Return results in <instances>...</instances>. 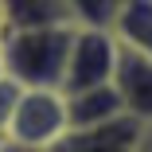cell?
Wrapping results in <instances>:
<instances>
[{
  "label": "cell",
  "mask_w": 152,
  "mask_h": 152,
  "mask_svg": "<svg viewBox=\"0 0 152 152\" xmlns=\"http://www.w3.org/2000/svg\"><path fill=\"white\" fill-rule=\"evenodd\" d=\"M113 90L121 98L125 117H133L144 129H152V58L121 47L117 51V70H113Z\"/></svg>",
  "instance_id": "4"
},
{
  "label": "cell",
  "mask_w": 152,
  "mask_h": 152,
  "mask_svg": "<svg viewBox=\"0 0 152 152\" xmlns=\"http://www.w3.org/2000/svg\"><path fill=\"white\" fill-rule=\"evenodd\" d=\"M0 152H27V148H20V144H12V140H0Z\"/></svg>",
  "instance_id": "11"
},
{
  "label": "cell",
  "mask_w": 152,
  "mask_h": 152,
  "mask_svg": "<svg viewBox=\"0 0 152 152\" xmlns=\"http://www.w3.org/2000/svg\"><path fill=\"white\" fill-rule=\"evenodd\" d=\"M66 4H70V16L78 27H105L109 31V23L117 20L125 0H66Z\"/></svg>",
  "instance_id": "9"
},
{
  "label": "cell",
  "mask_w": 152,
  "mask_h": 152,
  "mask_svg": "<svg viewBox=\"0 0 152 152\" xmlns=\"http://www.w3.org/2000/svg\"><path fill=\"white\" fill-rule=\"evenodd\" d=\"M144 125L133 117H121L102 129H66L47 152H137L144 140Z\"/></svg>",
  "instance_id": "5"
},
{
  "label": "cell",
  "mask_w": 152,
  "mask_h": 152,
  "mask_svg": "<svg viewBox=\"0 0 152 152\" xmlns=\"http://www.w3.org/2000/svg\"><path fill=\"white\" fill-rule=\"evenodd\" d=\"M8 35V23H4V8H0V39Z\"/></svg>",
  "instance_id": "13"
},
{
  "label": "cell",
  "mask_w": 152,
  "mask_h": 152,
  "mask_svg": "<svg viewBox=\"0 0 152 152\" xmlns=\"http://www.w3.org/2000/svg\"><path fill=\"white\" fill-rule=\"evenodd\" d=\"M8 31H35V27H78L66 0H0Z\"/></svg>",
  "instance_id": "7"
},
{
  "label": "cell",
  "mask_w": 152,
  "mask_h": 152,
  "mask_svg": "<svg viewBox=\"0 0 152 152\" xmlns=\"http://www.w3.org/2000/svg\"><path fill=\"white\" fill-rule=\"evenodd\" d=\"M70 35H74V27L8 31L0 39V74L20 90H58L63 94Z\"/></svg>",
  "instance_id": "1"
},
{
  "label": "cell",
  "mask_w": 152,
  "mask_h": 152,
  "mask_svg": "<svg viewBox=\"0 0 152 152\" xmlns=\"http://www.w3.org/2000/svg\"><path fill=\"white\" fill-rule=\"evenodd\" d=\"M137 152H152V129L144 133V140H140V148H137Z\"/></svg>",
  "instance_id": "12"
},
{
  "label": "cell",
  "mask_w": 152,
  "mask_h": 152,
  "mask_svg": "<svg viewBox=\"0 0 152 152\" xmlns=\"http://www.w3.org/2000/svg\"><path fill=\"white\" fill-rule=\"evenodd\" d=\"M117 39L105 27H74L70 55H66V74H63V94H82V90L113 86L117 70Z\"/></svg>",
  "instance_id": "3"
},
{
  "label": "cell",
  "mask_w": 152,
  "mask_h": 152,
  "mask_svg": "<svg viewBox=\"0 0 152 152\" xmlns=\"http://www.w3.org/2000/svg\"><path fill=\"white\" fill-rule=\"evenodd\" d=\"M66 133V105L58 90H20L12 105L4 140L27 148V152H47L58 137Z\"/></svg>",
  "instance_id": "2"
},
{
  "label": "cell",
  "mask_w": 152,
  "mask_h": 152,
  "mask_svg": "<svg viewBox=\"0 0 152 152\" xmlns=\"http://www.w3.org/2000/svg\"><path fill=\"white\" fill-rule=\"evenodd\" d=\"M16 98H20V86H12L4 74H0V140H4V129H8V117H12Z\"/></svg>",
  "instance_id": "10"
},
{
  "label": "cell",
  "mask_w": 152,
  "mask_h": 152,
  "mask_svg": "<svg viewBox=\"0 0 152 152\" xmlns=\"http://www.w3.org/2000/svg\"><path fill=\"white\" fill-rule=\"evenodd\" d=\"M109 31L125 51L152 58V0H125L117 20L109 23Z\"/></svg>",
  "instance_id": "8"
},
{
  "label": "cell",
  "mask_w": 152,
  "mask_h": 152,
  "mask_svg": "<svg viewBox=\"0 0 152 152\" xmlns=\"http://www.w3.org/2000/svg\"><path fill=\"white\" fill-rule=\"evenodd\" d=\"M66 105V129H102L125 117L121 98L113 86H98V90H82V94H63Z\"/></svg>",
  "instance_id": "6"
}]
</instances>
